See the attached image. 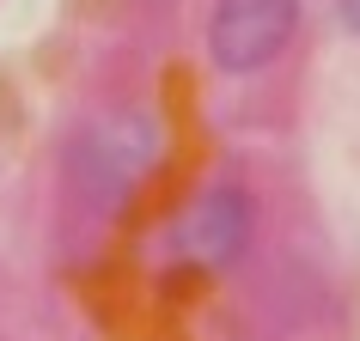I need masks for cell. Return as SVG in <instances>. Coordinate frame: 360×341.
Masks as SVG:
<instances>
[{"instance_id":"6da1fadb","label":"cell","mask_w":360,"mask_h":341,"mask_svg":"<svg viewBox=\"0 0 360 341\" xmlns=\"http://www.w3.org/2000/svg\"><path fill=\"white\" fill-rule=\"evenodd\" d=\"M159 165V128L141 110H110L92 116L86 128L68 140V170H74V189L92 208H122L147 170Z\"/></svg>"},{"instance_id":"7a4b0ae2","label":"cell","mask_w":360,"mask_h":341,"mask_svg":"<svg viewBox=\"0 0 360 341\" xmlns=\"http://www.w3.org/2000/svg\"><path fill=\"white\" fill-rule=\"evenodd\" d=\"M250 244V195L238 183H208L195 189L177 220H171V256L195 274H214V268H232Z\"/></svg>"},{"instance_id":"3957f363","label":"cell","mask_w":360,"mask_h":341,"mask_svg":"<svg viewBox=\"0 0 360 341\" xmlns=\"http://www.w3.org/2000/svg\"><path fill=\"white\" fill-rule=\"evenodd\" d=\"M300 0H220L208 19V55L220 74H257L287 49Z\"/></svg>"},{"instance_id":"277c9868","label":"cell","mask_w":360,"mask_h":341,"mask_svg":"<svg viewBox=\"0 0 360 341\" xmlns=\"http://www.w3.org/2000/svg\"><path fill=\"white\" fill-rule=\"evenodd\" d=\"M342 19H348V25L360 31V0H342Z\"/></svg>"}]
</instances>
